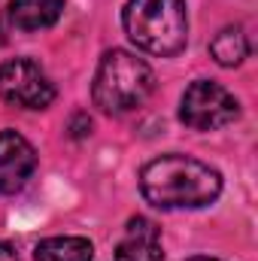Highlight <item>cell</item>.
<instances>
[{"label": "cell", "mask_w": 258, "mask_h": 261, "mask_svg": "<svg viewBox=\"0 0 258 261\" xmlns=\"http://www.w3.org/2000/svg\"><path fill=\"white\" fill-rule=\"evenodd\" d=\"M122 21L131 43L149 55L170 58L186 49L189 18L183 0H128Z\"/></svg>", "instance_id": "7a4b0ae2"}, {"label": "cell", "mask_w": 258, "mask_h": 261, "mask_svg": "<svg viewBox=\"0 0 258 261\" xmlns=\"http://www.w3.org/2000/svg\"><path fill=\"white\" fill-rule=\"evenodd\" d=\"M237 113H240L237 97L228 88H222L219 82H207V79L192 82L179 100V119L183 125L194 130L225 128L237 119Z\"/></svg>", "instance_id": "277c9868"}, {"label": "cell", "mask_w": 258, "mask_h": 261, "mask_svg": "<svg viewBox=\"0 0 258 261\" xmlns=\"http://www.w3.org/2000/svg\"><path fill=\"white\" fill-rule=\"evenodd\" d=\"M113 261H164L158 225L152 219H146V216L131 219L122 243L113 252Z\"/></svg>", "instance_id": "52a82bcc"}, {"label": "cell", "mask_w": 258, "mask_h": 261, "mask_svg": "<svg viewBox=\"0 0 258 261\" xmlns=\"http://www.w3.org/2000/svg\"><path fill=\"white\" fill-rule=\"evenodd\" d=\"M34 170H37L34 146L15 130H0V195L21 192Z\"/></svg>", "instance_id": "8992f818"}, {"label": "cell", "mask_w": 258, "mask_h": 261, "mask_svg": "<svg viewBox=\"0 0 258 261\" xmlns=\"http://www.w3.org/2000/svg\"><path fill=\"white\" fill-rule=\"evenodd\" d=\"M155 91V73L143 58L125 49H113L100 58L94 73L91 97L94 107H100L110 116H122L146 103V97Z\"/></svg>", "instance_id": "3957f363"}, {"label": "cell", "mask_w": 258, "mask_h": 261, "mask_svg": "<svg viewBox=\"0 0 258 261\" xmlns=\"http://www.w3.org/2000/svg\"><path fill=\"white\" fill-rule=\"evenodd\" d=\"M0 97L21 110H46L55 100V85L37 61L12 58L0 64Z\"/></svg>", "instance_id": "5b68a950"}, {"label": "cell", "mask_w": 258, "mask_h": 261, "mask_svg": "<svg viewBox=\"0 0 258 261\" xmlns=\"http://www.w3.org/2000/svg\"><path fill=\"white\" fill-rule=\"evenodd\" d=\"M189 261H222V258H207V255H194V258H189Z\"/></svg>", "instance_id": "4fadbf2b"}, {"label": "cell", "mask_w": 258, "mask_h": 261, "mask_svg": "<svg viewBox=\"0 0 258 261\" xmlns=\"http://www.w3.org/2000/svg\"><path fill=\"white\" fill-rule=\"evenodd\" d=\"M94 246L85 237H49L34 249V261H91Z\"/></svg>", "instance_id": "9c48e42d"}, {"label": "cell", "mask_w": 258, "mask_h": 261, "mask_svg": "<svg viewBox=\"0 0 258 261\" xmlns=\"http://www.w3.org/2000/svg\"><path fill=\"white\" fill-rule=\"evenodd\" d=\"M210 55L222 67L243 64V58L249 55V40H246L243 28H222L210 43Z\"/></svg>", "instance_id": "30bf717a"}, {"label": "cell", "mask_w": 258, "mask_h": 261, "mask_svg": "<svg viewBox=\"0 0 258 261\" xmlns=\"http://www.w3.org/2000/svg\"><path fill=\"white\" fill-rule=\"evenodd\" d=\"M0 261H18V255H15V249L6 243V240H0Z\"/></svg>", "instance_id": "7c38bea8"}, {"label": "cell", "mask_w": 258, "mask_h": 261, "mask_svg": "<svg viewBox=\"0 0 258 261\" xmlns=\"http://www.w3.org/2000/svg\"><path fill=\"white\" fill-rule=\"evenodd\" d=\"M3 40H6V34H3V28H0V46H3Z\"/></svg>", "instance_id": "5bb4252c"}, {"label": "cell", "mask_w": 258, "mask_h": 261, "mask_svg": "<svg viewBox=\"0 0 258 261\" xmlns=\"http://www.w3.org/2000/svg\"><path fill=\"white\" fill-rule=\"evenodd\" d=\"M64 0H12L9 3V18L18 31H46L61 18Z\"/></svg>", "instance_id": "ba28073f"}, {"label": "cell", "mask_w": 258, "mask_h": 261, "mask_svg": "<svg viewBox=\"0 0 258 261\" xmlns=\"http://www.w3.org/2000/svg\"><path fill=\"white\" fill-rule=\"evenodd\" d=\"M85 134H91V119L85 113H76L73 116V137H85Z\"/></svg>", "instance_id": "8fae6325"}, {"label": "cell", "mask_w": 258, "mask_h": 261, "mask_svg": "<svg viewBox=\"0 0 258 261\" xmlns=\"http://www.w3.org/2000/svg\"><path fill=\"white\" fill-rule=\"evenodd\" d=\"M140 192L161 210H197L222 195V173L192 155H161L140 170Z\"/></svg>", "instance_id": "6da1fadb"}]
</instances>
